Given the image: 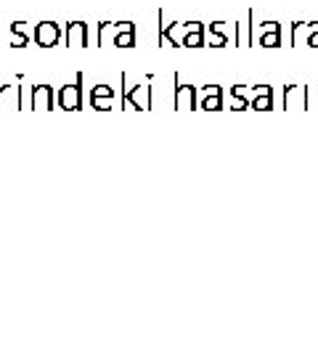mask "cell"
<instances>
[{
    "label": "cell",
    "mask_w": 318,
    "mask_h": 357,
    "mask_svg": "<svg viewBox=\"0 0 318 357\" xmlns=\"http://www.w3.org/2000/svg\"><path fill=\"white\" fill-rule=\"evenodd\" d=\"M32 35H24V32H11V45L14 48H27L30 45Z\"/></svg>",
    "instance_id": "obj_13"
},
{
    "label": "cell",
    "mask_w": 318,
    "mask_h": 357,
    "mask_svg": "<svg viewBox=\"0 0 318 357\" xmlns=\"http://www.w3.org/2000/svg\"><path fill=\"white\" fill-rule=\"evenodd\" d=\"M64 40L69 48H82L88 45V24L85 21H69L64 30Z\"/></svg>",
    "instance_id": "obj_6"
},
{
    "label": "cell",
    "mask_w": 318,
    "mask_h": 357,
    "mask_svg": "<svg viewBox=\"0 0 318 357\" xmlns=\"http://www.w3.org/2000/svg\"><path fill=\"white\" fill-rule=\"evenodd\" d=\"M263 43H265V45H273V43H279V32H276V35H268V37H265V40H263Z\"/></svg>",
    "instance_id": "obj_16"
},
{
    "label": "cell",
    "mask_w": 318,
    "mask_h": 357,
    "mask_svg": "<svg viewBox=\"0 0 318 357\" xmlns=\"http://www.w3.org/2000/svg\"><path fill=\"white\" fill-rule=\"evenodd\" d=\"M207 45H212V48H223L226 45V37L220 35L218 30H210V37H207Z\"/></svg>",
    "instance_id": "obj_14"
},
{
    "label": "cell",
    "mask_w": 318,
    "mask_h": 357,
    "mask_svg": "<svg viewBox=\"0 0 318 357\" xmlns=\"http://www.w3.org/2000/svg\"><path fill=\"white\" fill-rule=\"evenodd\" d=\"M82 82H85V75L77 72L75 82L59 88V93H56V104H59L64 111H77V109H82Z\"/></svg>",
    "instance_id": "obj_2"
},
{
    "label": "cell",
    "mask_w": 318,
    "mask_h": 357,
    "mask_svg": "<svg viewBox=\"0 0 318 357\" xmlns=\"http://www.w3.org/2000/svg\"><path fill=\"white\" fill-rule=\"evenodd\" d=\"M112 43H114V48H136V30L120 32Z\"/></svg>",
    "instance_id": "obj_8"
},
{
    "label": "cell",
    "mask_w": 318,
    "mask_h": 357,
    "mask_svg": "<svg viewBox=\"0 0 318 357\" xmlns=\"http://www.w3.org/2000/svg\"><path fill=\"white\" fill-rule=\"evenodd\" d=\"M122 85H125V90H122V106L125 109H133V111H146V109H152L154 106V95H152V80H149V85L146 82H138V85H133V88H127V75H122Z\"/></svg>",
    "instance_id": "obj_1"
},
{
    "label": "cell",
    "mask_w": 318,
    "mask_h": 357,
    "mask_svg": "<svg viewBox=\"0 0 318 357\" xmlns=\"http://www.w3.org/2000/svg\"><path fill=\"white\" fill-rule=\"evenodd\" d=\"M91 106L96 111H109L114 109V98H91Z\"/></svg>",
    "instance_id": "obj_12"
},
{
    "label": "cell",
    "mask_w": 318,
    "mask_h": 357,
    "mask_svg": "<svg viewBox=\"0 0 318 357\" xmlns=\"http://www.w3.org/2000/svg\"><path fill=\"white\" fill-rule=\"evenodd\" d=\"M56 104V95H53V88L51 85H35L30 93V106L35 111H48Z\"/></svg>",
    "instance_id": "obj_5"
},
{
    "label": "cell",
    "mask_w": 318,
    "mask_h": 357,
    "mask_svg": "<svg viewBox=\"0 0 318 357\" xmlns=\"http://www.w3.org/2000/svg\"><path fill=\"white\" fill-rule=\"evenodd\" d=\"M91 98H114V88H109V85H96L91 90Z\"/></svg>",
    "instance_id": "obj_11"
},
{
    "label": "cell",
    "mask_w": 318,
    "mask_h": 357,
    "mask_svg": "<svg viewBox=\"0 0 318 357\" xmlns=\"http://www.w3.org/2000/svg\"><path fill=\"white\" fill-rule=\"evenodd\" d=\"M231 106H233V109H244V101H242V95H236V98H233V101H231Z\"/></svg>",
    "instance_id": "obj_17"
},
{
    "label": "cell",
    "mask_w": 318,
    "mask_h": 357,
    "mask_svg": "<svg viewBox=\"0 0 318 357\" xmlns=\"http://www.w3.org/2000/svg\"><path fill=\"white\" fill-rule=\"evenodd\" d=\"M173 82H175V95H173V106H175L178 111H191V109L197 106V88H191V85L181 82V75H178V72L173 75Z\"/></svg>",
    "instance_id": "obj_3"
},
{
    "label": "cell",
    "mask_w": 318,
    "mask_h": 357,
    "mask_svg": "<svg viewBox=\"0 0 318 357\" xmlns=\"http://www.w3.org/2000/svg\"><path fill=\"white\" fill-rule=\"evenodd\" d=\"M202 45H204V32H188L183 40V48H202Z\"/></svg>",
    "instance_id": "obj_9"
},
{
    "label": "cell",
    "mask_w": 318,
    "mask_h": 357,
    "mask_svg": "<svg viewBox=\"0 0 318 357\" xmlns=\"http://www.w3.org/2000/svg\"><path fill=\"white\" fill-rule=\"evenodd\" d=\"M220 93H210V95H204V101H202V109H207V111H218L220 109Z\"/></svg>",
    "instance_id": "obj_10"
},
{
    "label": "cell",
    "mask_w": 318,
    "mask_h": 357,
    "mask_svg": "<svg viewBox=\"0 0 318 357\" xmlns=\"http://www.w3.org/2000/svg\"><path fill=\"white\" fill-rule=\"evenodd\" d=\"M61 27L56 21H40V24H35V40L37 45H43V48H53V45H59L61 40Z\"/></svg>",
    "instance_id": "obj_4"
},
{
    "label": "cell",
    "mask_w": 318,
    "mask_h": 357,
    "mask_svg": "<svg viewBox=\"0 0 318 357\" xmlns=\"http://www.w3.org/2000/svg\"><path fill=\"white\" fill-rule=\"evenodd\" d=\"M0 109H21V88L0 85Z\"/></svg>",
    "instance_id": "obj_7"
},
{
    "label": "cell",
    "mask_w": 318,
    "mask_h": 357,
    "mask_svg": "<svg viewBox=\"0 0 318 357\" xmlns=\"http://www.w3.org/2000/svg\"><path fill=\"white\" fill-rule=\"evenodd\" d=\"M186 30L188 32H204V24H199V21H186Z\"/></svg>",
    "instance_id": "obj_15"
},
{
    "label": "cell",
    "mask_w": 318,
    "mask_h": 357,
    "mask_svg": "<svg viewBox=\"0 0 318 357\" xmlns=\"http://www.w3.org/2000/svg\"><path fill=\"white\" fill-rule=\"evenodd\" d=\"M255 106H258V109H268V98H260V101Z\"/></svg>",
    "instance_id": "obj_18"
}]
</instances>
